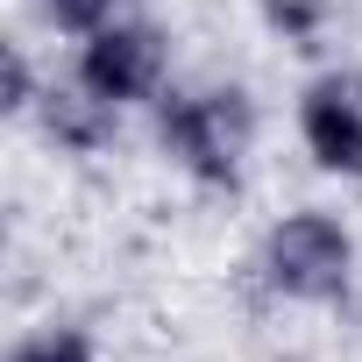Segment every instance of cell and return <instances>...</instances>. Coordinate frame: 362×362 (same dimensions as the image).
I'll return each instance as SVG.
<instances>
[{"instance_id": "5", "label": "cell", "mask_w": 362, "mask_h": 362, "mask_svg": "<svg viewBox=\"0 0 362 362\" xmlns=\"http://www.w3.org/2000/svg\"><path fill=\"white\" fill-rule=\"evenodd\" d=\"M36 128L64 149V156H100V149H114V135H121V107H107L100 93H86L78 78H50V93L36 100Z\"/></svg>"}, {"instance_id": "4", "label": "cell", "mask_w": 362, "mask_h": 362, "mask_svg": "<svg viewBox=\"0 0 362 362\" xmlns=\"http://www.w3.org/2000/svg\"><path fill=\"white\" fill-rule=\"evenodd\" d=\"M298 142L327 177H362V64H327L298 93Z\"/></svg>"}, {"instance_id": "3", "label": "cell", "mask_w": 362, "mask_h": 362, "mask_svg": "<svg viewBox=\"0 0 362 362\" xmlns=\"http://www.w3.org/2000/svg\"><path fill=\"white\" fill-rule=\"evenodd\" d=\"M71 78H78L86 93H100L107 107H142V100L156 107V100L170 93V43H163V29H156V22L121 15V22H107V29L78 36Z\"/></svg>"}, {"instance_id": "9", "label": "cell", "mask_w": 362, "mask_h": 362, "mask_svg": "<svg viewBox=\"0 0 362 362\" xmlns=\"http://www.w3.org/2000/svg\"><path fill=\"white\" fill-rule=\"evenodd\" d=\"M263 15H270V29H284L291 43H313L320 22H327V0H263Z\"/></svg>"}, {"instance_id": "6", "label": "cell", "mask_w": 362, "mask_h": 362, "mask_svg": "<svg viewBox=\"0 0 362 362\" xmlns=\"http://www.w3.org/2000/svg\"><path fill=\"white\" fill-rule=\"evenodd\" d=\"M8 362H100V341L86 327H71V320H43V327L15 334Z\"/></svg>"}, {"instance_id": "2", "label": "cell", "mask_w": 362, "mask_h": 362, "mask_svg": "<svg viewBox=\"0 0 362 362\" xmlns=\"http://www.w3.org/2000/svg\"><path fill=\"white\" fill-rule=\"evenodd\" d=\"M256 277L284 305H341L355 291V228L327 206H298L263 228Z\"/></svg>"}, {"instance_id": "7", "label": "cell", "mask_w": 362, "mask_h": 362, "mask_svg": "<svg viewBox=\"0 0 362 362\" xmlns=\"http://www.w3.org/2000/svg\"><path fill=\"white\" fill-rule=\"evenodd\" d=\"M36 15H43L50 29H64V36H93V29L135 15V0H36Z\"/></svg>"}, {"instance_id": "1", "label": "cell", "mask_w": 362, "mask_h": 362, "mask_svg": "<svg viewBox=\"0 0 362 362\" xmlns=\"http://www.w3.org/2000/svg\"><path fill=\"white\" fill-rule=\"evenodd\" d=\"M163 156L206 192H235L256 149V100L242 86H170L156 100Z\"/></svg>"}, {"instance_id": "8", "label": "cell", "mask_w": 362, "mask_h": 362, "mask_svg": "<svg viewBox=\"0 0 362 362\" xmlns=\"http://www.w3.org/2000/svg\"><path fill=\"white\" fill-rule=\"evenodd\" d=\"M43 93H50V86L36 78V64H29V50H22V43H8V93H0V107H8L15 121H29Z\"/></svg>"}]
</instances>
